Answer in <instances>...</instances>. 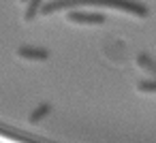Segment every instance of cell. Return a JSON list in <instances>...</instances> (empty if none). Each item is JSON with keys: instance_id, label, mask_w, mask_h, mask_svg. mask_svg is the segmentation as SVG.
<instances>
[{"instance_id": "6da1fadb", "label": "cell", "mask_w": 156, "mask_h": 143, "mask_svg": "<svg viewBox=\"0 0 156 143\" xmlns=\"http://www.w3.org/2000/svg\"><path fill=\"white\" fill-rule=\"evenodd\" d=\"M66 22L77 24V26H103L107 22V17L103 13H94V11H69Z\"/></svg>"}, {"instance_id": "7a4b0ae2", "label": "cell", "mask_w": 156, "mask_h": 143, "mask_svg": "<svg viewBox=\"0 0 156 143\" xmlns=\"http://www.w3.org/2000/svg\"><path fill=\"white\" fill-rule=\"evenodd\" d=\"M17 58L26 60V62H45L49 60V49L45 47H37V45H22L17 47Z\"/></svg>"}, {"instance_id": "3957f363", "label": "cell", "mask_w": 156, "mask_h": 143, "mask_svg": "<svg viewBox=\"0 0 156 143\" xmlns=\"http://www.w3.org/2000/svg\"><path fill=\"white\" fill-rule=\"evenodd\" d=\"M109 7L113 9H120V11H126L135 17H147V9L145 5H139V2H107Z\"/></svg>"}, {"instance_id": "277c9868", "label": "cell", "mask_w": 156, "mask_h": 143, "mask_svg": "<svg viewBox=\"0 0 156 143\" xmlns=\"http://www.w3.org/2000/svg\"><path fill=\"white\" fill-rule=\"evenodd\" d=\"M135 62H137V66H139L143 73L150 75V79H156V60H154L150 54H137Z\"/></svg>"}, {"instance_id": "5b68a950", "label": "cell", "mask_w": 156, "mask_h": 143, "mask_svg": "<svg viewBox=\"0 0 156 143\" xmlns=\"http://www.w3.org/2000/svg\"><path fill=\"white\" fill-rule=\"evenodd\" d=\"M49 111H51V105H49V103H43V105H39V107L28 115V122H41L45 115H49Z\"/></svg>"}, {"instance_id": "8992f818", "label": "cell", "mask_w": 156, "mask_h": 143, "mask_svg": "<svg viewBox=\"0 0 156 143\" xmlns=\"http://www.w3.org/2000/svg\"><path fill=\"white\" fill-rule=\"evenodd\" d=\"M41 2H39V0H34V2H28L26 5V11H24V22L28 24V22H32L34 17H37V13H41Z\"/></svg>"}, {"instance_id": "52a82bcc", "label": "cell", "mask_w": 156, "mask_h": 143, "mask_svg": "<svg viewBox=\"0 0 156 143\" xmlns=\"http://www.w3.org/2000/svg\"><path fill=\"white\" fill-rule=\"evenodd\" d=\"M137 90L141 94H156V79H145L137 83Z\"/></svg>"}]
</instances>
